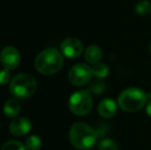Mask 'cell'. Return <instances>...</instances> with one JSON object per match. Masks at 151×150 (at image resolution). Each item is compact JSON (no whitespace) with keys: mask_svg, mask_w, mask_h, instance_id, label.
I'll return each instance as SVG.
<instances>
[{"mask_svg":"<svg viewBox=\"0 0 151 150\" xmlns=\"http://www.w3.org/2000/svg\"><path fill=\"white\" fill-rule=\"evenodd\" d=\"M71 144L78 150H88L96 144L98 134L95 130L84 122H76L69 132Z\"/></svg>","mask_w":151,"mask_h":150,"instance_id":"6da1fadb","label":"cell"},{"mask_svg":"<svg viewBox=\"0 0 151 150\" xmlns=\"http://www.w3.org/2000/svg\"><path fill=\"white\" fill-rule=\"evenodd\" d=\"M149 95L139 88H127L119 94L118 106L127 112H137L141 110L149 100Z\"/></svg>","mask_w":151,"mask_h":150,"instance_id":"7a4b0ae2","label":"cell"},{"mask_svg":"<svg viewBox=\"0 0 151 150\" xmlns=\"http://www.w3.org/2000/svg\"><path fill=\"white\" fill-rule=\"evenodd\" d=\"M63 57L56 48H46L42 50L35 60V67L38 72L43 75H52L63 67Z\"/></svg>","mask_w":151,"mask_h":150,"instance_id":"3957f363","label":"cell"},{"mask_svg":"<svg viewBox=\"0 0 151 150\" xmlns=\"http://www.w3.org/2000/svg\"><path fill=\"white\" fill-rule=\"evenodd\" d=\"M37 88L35 78L30 74L22 73L14 76L9 83V90L16 98L26 99L31 97Z\"/></svg>","mask_w":151,"mask_h":150,"instance_id":"277c9868","label":"cell"},{"mask_svg":"<svg viewBox=\"0 0 151 150\" xmlns=\"http://www.w3.org/2000/svg\"><path fill=\"white\" fill-rule=\"evenodd\" d=\"M69 108L76 115H86L93 108V98L88 90H78L69 98Z\"/></svg>","mask_w":151,"mask_h":150,"instance_id":"5b68a950","label":"cell"},{"mask_svg":"<svg viewBox=\"0 0 151 150\" xmlns=\"http://www.w3.org/2000/svg\"><path fill=\"white\" fill-rule=\"evenodd\" d=\"M93 76V71L90 66L86 64H76L70 69L68 78L72 84L76 86L84 85L91 80Z\"/></svg>","mask_w":151,"mask_h":150,"instance_id":"8992f818","label":"cell"},{"mask_svg":"<svg viewBox=\"0 0 151 150\" xmlns=\"http://www.w3.org/2000/svg\"><path fill=\"white\" fill-rule=\"evenodd\" d=\"M0 62L3 65L4 68L12 70L20 65L21 55L16 47L6 46L0 52Z\"/></svg>","mask_w":151,"mask_h":150,"instance_id":"52a82bcc","label":"cell"},{"mask_svg":"<svg viewBox=\"0 0 151 150\" xmlns=\"http://www.w3.org/2000/svg\"><path fill=\"white\" fill-rule=\"evenodd\" d=\"M61 52L69 59L78 58L83 52L82 42L77 38H67L61 44Z\"/></svg>","mask_w":151,"mask_h":150,"instance_id":"ba28073f","label":"cell"},{"mask_svg":"<svg viewBox=\"0 0 151 150\" xmlns=\"http://www.w3.org/2000/svg\"><path fill=\"white\" fill-rule=\"evenodd\" d=\"M30 130L31 122L26 117H17L9 124V132L17 137L24 136L30 132Z\"/></svg>","mask_w":151,"mask_h":150,"instance_id":"9c48e42d","label":"cell"},{"mask_svg":"<svg viewBox=\"0 0 151 150\" xmlns=\"http://www.w3.org/2000/svg\"><path fill=\"white\" fill-rule=\"evenodd\" d=\"M98 112L102 117L110 118L113 117L117 112V104L111 98L103 99L98 105Z\"/></svg>","mask_w":151,"mask_h":150,"instance_id":"30bf717a","label":"cell"},{"mask_svg":"<svg viewBox=\"0 0 151 150\" xmlns=\"http://www.w3.org/2000/svg\"><path fill=\"white\" fill-rule=\"evenodd\" d=\"M84 57H86V60L88 63L95 65L101 61L102 57H103V52L98 45H90L86 50Z\"/></svg>","mask_w":151,"mask_h":150,"instance_id":"8fae6325","label":"cell"},{"mask_svg":"<svg viewBox=\"0 0 151 150\" xmlns=\"http://www.w3.org/2000/svg\"><path fill=\"white\" fill-rule=\"evenodd\" d=\"M3 112L8 117H16L20 113V104L14 99H10L4 104Z\"/></svg>","mask_w":151,"mask_h":150,"instance_id":"7c38bea8","label":"cell"},{"mask_svg":"<svg viewBox=\"0 0 151 150\" xmlns=\"http://www.w3.org/2000/svg\"><path fill=\"white\" fill-rule=\"evenodd\" d=\"M91 71H93V75L96 76L99 79H103V78L107 77V75L109 74L110 69L105 63H97L91 67Z\"/></svg>","mask_w":151,"mask_h":150,"instance_id":"4fadbf2b","label":"cell"},{"mask_svg":"<svg viewBox=\"0 0 151 150\" xmlns=\"http://www.w3.org/2000/svg\"><path fill=\"white\" fill-rule=\"evenodd\" d=\"M27 149L29 150H38L41 146V139L37 136H30L26 140V144H25Z\"/></svg>","mask_w":151,"mask_h":150,"instance_id":"5bb4252c","label":"cell"},{"mask_svg":"<svg viewBox=\"0 0 151 150\" xmlns=\"http://www.w3.org/2000/svg\"><path fill=\"white\" fill-rule=\"evenodd\" d=\"M99 150H118V145L112 139H103L99 144Z\"/></svg>","mask_w":151,"mask_h":150,"instance_id":"9a60e30c","label":"cell"},{"mask_svg":"<svg viewBox=\"0 0 151 150\" xmlns=\"http://www.w3.org/2000/svg\"><path fill=\"white\" fill-rule=\"evenodd\" d=\"M150 5L149 1L147 0H141L139 1L135 6V11L140 16H145L148 11L150 10Z\"/></svg>","mask_w":151,"mask_h":150,"instance_id":"2e32d148","label":"cell"},{"mask_svg":"<svg viewBox=\"0 0 151 150\" xmlns=\"http://www.w3.org/2000/svg\"><path fill=\"white\" fill-rule=\"evenodd\" d=\"M2 150H27L26 146L19 141H7L3 144Z\"/></svg>","mask_w":151,"mask_h":150,"instance_id":"e0dca14e","label":"cell"},{"mask_svg":"<svg viewBox=\"0 0 151 150\" xmlns=\"http://www.w3.org/2000/svg\"><path fill=\"white\" fill-rule=\"evenodd\" d=\"M105 88H106L105 83L103 81H101V80H97V81L93 82L91 85V90L93 94H97V95L103 94Z\"/></svg>","mask_w":151,"mask_h":150,"instance_id":"ac0fdd59","label":"cell"},{"mask_svg":"<svg viewBox=\"0 0 151 150\" xmlns=\"http://www.w3.org/2000/svg\"><path fill=\"white\" fill-rule=\"evenodd\" d=\"M9 80H10L9 70L4 68L3 70L0 71V84H1V85H4V84L8 83Z\"/></svg>","mask_w":151,"mask_h":150,"instance_id":"d6986e66","label":"cell"},{"mask_svg":"<svg viewBox=\"0 0 151 150\" xmlns=\"http://www.w3.org/2000/svg\"><path fill=\"white\" fill-rule=\"evenodd\" d=\"M146 113L149 117H151V100L148 101L147 104H146Z\"/></svg>","mask_w":151,"mask_h":150,"instance_id":"ffe728a7","label":"cell"},{"mask_svg":"<svg viewBox=\"0 0 151 150\" xmlns=\"http://www.w3.org/2000/svg\"><path fill=\"white\" fill-rule=\"evenodd\" d=\"M149 52H150V54H151V40H150V43H149Z\"/></svg>","mask_w":151,"mask_h":150,"instance_id":"44dd1931","label":"cell"},{"mask_svg":"<svg viewBox=\"0 0 151 150\" xmlns=\"http://www.w3.org/2000/svg\"><path fill=\"white\" fill-rule=\"evenodd\" d=\"M149 12H150V14H151V5H150V10H149Z\"/></svg>","mask_w":151,"mask_h":150,"instance_id":"7402d4cb","label":"cell"}]
</instances>
